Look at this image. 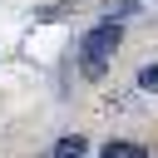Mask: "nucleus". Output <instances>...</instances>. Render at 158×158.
<instances>
[{
    "mask_svg": "<svg viewBox=\"0 0 158 158\" xmlns=\"http://www.w3.org/2000/svg\"><path fill=\"white\" fill-rule=\"evenodd\" d=\"M118 40H123V30L114 25V20H104V25H94L84 40H79V69L89 74V79H104V69H109V59L118 54Z\"/></svg>",
    "mask_w": 158,
    "mask_h": 158,
    "instance_id": "obj_1",
    "label": "nucleus"
},
{
    "mask_svg": "<svg viewBox=\"0 0 158 158\" xmlns=\"http://www.w3.org/2000/svg\"><path fill=\"white\" fill-rule=\"evenodd\" d=\"M84 153H89V143H84L79 133H69V138L54 143V158H84Z\"/></svg>",
    "mask_w": 158,
    "mask_h": 158,
    "instance_id": "obj_2",
    "label": "nucleus"
},
{
    "mask_svg": "<svg viewBox=\"0 0 158 158\" xmlns=\"http://www.w3.org/2000/svg\"><path fill=\"white\" fill-rule=\"evenodd\" d=\"M104 158H148V148H138V143H104Z\"/></svg>",
    "mask_w": 158,
    "mask_h": 158,
    "instance_id": "obj_3",
    "label": "nucleus"
},
{
    "mask_svg": "<svg viewBox=\"0 0 158 158\" xmlns=\"http://www.w3.org/2000/svg\"><path fill=\"white\" fill-rule=\"evenodd\" d=\"M138 84H143V89H148V94H158V59H153V64H143V69H138Z\"/></svg>",
    "mask_w": 158,
    "mask_h": 158,
    "instance_id": "obj_4",
    "label": "nucleus"
}]
</instances>
